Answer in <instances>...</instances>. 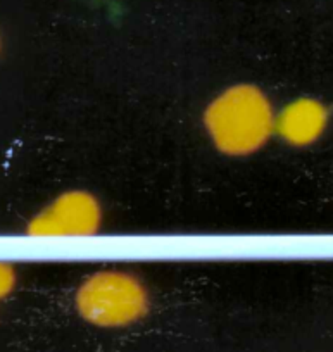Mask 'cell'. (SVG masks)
<instances>
[{"instance_id":"6da1fadb","label":"cell","mask_w":333,"mask_h":352,"mask_svg":"<svg viewBox=\"0 0 333 352\" xmlns=\"http://www.w3.org/2000/svg\"><path fill=\"white\" fill-rule=\"evenodd\" d=\"M275 109L256 85L226 88L207 106L204 124L214 147L232 157L261 151L275 133Z\"/></svg>"},{"instance_id":"7a4b0ae2","label":"cell","mask_w":333,"mask_h":352,"mask_svg":"<svg viewBox=\"0 0 333 352\" xmlns=\"http://www.w3.org/2000/svg\"><path fill=\"white\" fill-rule=\"evenodd\" d=\"M74 307L92 327L120 330L144 320L151 299L144 283L131 273L98 272L78 287Z\"/></svg>"},{"instance_id":"3957f363","label":"cell","mask_w":333,"mask_h":352,"mask_svg":"<svg viewBox=\"0 0 333 352\" xmlns=\"http://www.w3.org/2000/svg\"><path fill=\"white\" fill-rule=\"evenodd\" d=\"M100 223L97 197L87 190H69L42 209L26 232L33 236H87L95 235Z\"/></svg>"},{"instance_id":"277c9868","label":"cell","mask_w":333,"mask_h":352,"mask_svg":"<svg viewBox=\"0 0 333 352\" xmlns=\"http://www.w3.org/2000/svg\"><path fill=\"white\" fill-rule=\"evenodd\" d=\"M328 126V109L316 99L302 97L287 104L275 120V131L288 145L308 147L316 144Z\"/></svg>"},{"instance_id":"5b68a950","label":"cell","mask_w":333,"mask_h":352,"mask_svg":"<svg viewBox=\"0 0 333 352\" xmlns=\"http://www.w3.org/2000/svg\"><path fill=\"white\" fill-rule=\"evenodd\" d=\"M16 287V270L0 261V299H6Z\"/></svg>"}]
</instances>
